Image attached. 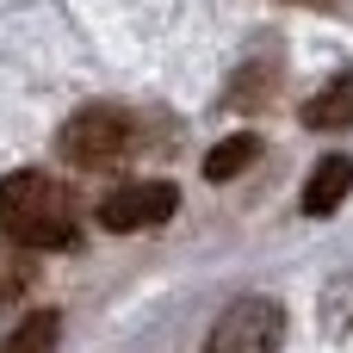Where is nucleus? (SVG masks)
<instances>
[{
    "mask_svg": "<svg viewBox=\"0 0 353 353\" xmlns=\"http://www.w3.org/2000/svg\"><path fill=\"white\" fill-rule=\"evenodd\" d=\"M316 323L341 341V335H353V267L347 273H335L329 285H323V298H316Z\"/></svg>",
    "mask_w": 353,
    "mask_h": 353,
    "instance_id": "0eeeda50",
    "label": "nucleus"
},
{
    "mask_svg": "<svg viewBox=\"0 0 353 353\" xmlns=\"http://www.w3.org/2000/svg\"><path fill=\"white\" fill-rule=\"evenodd\" d=\"M0 230L19 248H68L74 242V192L43 168H19L0 180Z\"/></svg>",
    "mask_w": 353,
    "mask_h": 353,
    "instance_id": "f257e3e1",
    "label": "nucleus"
},
{
    "mask_svg": "<svg viewBox=\"0 0 353 353\" xmlns=\"http://www.w3.org/2000/svg\"><path fill=\"white\" fill-rule=\"evenodd\" d=\"M292 6H341V0H292Z\"/></svg>",
    "mask_w": 353,
    "mask_h": 353,
    "instance_id": "f8f14e48",
    "label": "nucleus"
},
{
    "mask_svg": "<svg viewBox=\"0 0 353 353\" xmlns=\"http://www.w3.org/2000/svg\"><path fill=\"white\" fill-rule=\"evenodd\" d=\"M273 68H279V62H273ZM273 68H267V62H248V68L236 74V87H223V105H261V99L273 93V87H267Z\"/></svg>",
    "mask_w": 353,
    "mask_h": 353,
    "instance_id": "9d476101",
    "label": "nucleus"
},
{
    "mask_svg": "<svg viewBox=\"0 0 353 353\" xmlns=\"http://www.w3.org/2000/svg\"><path fill=\"white\" fill-rule=\"evenodd\" d=\"M304 130H347L353 124V74H335L316 99H304Z\"/></svg>",
    "mask_w": 353,
    "mask_h": 353,
    "instance_id": "423d86ee",
    "label": "nucleus"
},
{
    "mask_svg": "<svg viewBox=\"0 0 353 353\" xmlns=\"http://www.w3.org/2000/svg\"><path fill=\"white\" fill-rule=\"evenodd\" d=\"M254 155H261V137H230V143H217V149L205 155V180H217V186H223V180H236Z\"/></svg>",
    "mask_w": 353,
    "mask_h": 353,
    "instance_id": "1a4fd4ad",
    "label": "nucleus"
},
{
    "mask_svg": "<svg viewBox=\"0 0 353 353\" xmlns=\"http://www.w3.org/2000/svg\"><path fill=\"white\" fill-rule=\"evenodd\" d=\"M130 143H137V118H130L124 105H81V112L62 124V137H56V149H62L74 168H105V161H118Z\"/></svg>",
    "mask_w": 353,
    "mask_h": 353,
    "instance_id": "f03ea898",
    "label": "nucleus"
},
{
    "mask_svg": "<svg viewBox=\"0 0 353 353\" xmlns=\"http://www.w3.org/2000/svg\"><path fill=\"white\" fill-rule=\"evenodd\" d=\"M353 192V155H323L316 168H310V180H304V217H329V211H341V199Z\"/></svg>",
    "mask_w": 353,
    "mask_h": 353,
    "instance_id": "39448f33",
    "label": "nucleus"
},
{
    "mask_svg": "<svg viewBox=\"0 0 353 353\" xmlns=\"http://www.w3.org/2000/svg\"><path fill=\"white\" fill-rule=\"evenodd\" d=\"M25 285H31V267H25L19 254H0V304H12Z\"/></svg>",
    "mask_w": 353,
    "mask_h": 353,
    "instance_id": "9b49d317",
    "label": "nucleus"
},
{
    "mask_svg": "<svg viewBox=\"0 0 353 353\" xmlns=\"http://www.w3.org/2000/svg\"><path fill=\"white\" fill-rule=\"evenodd\" d=\"M279 341H285V304L248 292L211 323L205 353H279Z\"/></svg>",
    "mask_w": 353,
    "mask_h": 353,
    "instance_id": "7ed1b4c3",
    "label": "nucleus"
},
{
    "mask_svg": "<svg viewBox=\"0 0 353 353\" xmlns=\"http://www.w3.org/2000/svg\"><path fill=\"white\" fill-rule=\"evenodd\" d=\"M56 341H62V316H56V310H37V316H25V323L0 341V353H56Z\"/></svg>",
    "mask_w": 353,
    "mask_h": 353,
    "instance_id": "6e6552de",
    "label": "nucleus"
},
{
    "mask_svg": "<svg viewBox=\"0 0 353 353\" xmlns=\"http://www.w3.org/2000/svg\"><path fill=\"white\" fill-rule=\"evenodd\" d=\"M174 211H180V192H174L168 180H124V186H112V192L99 199V223L118 230V236L155 230V223H168Z\"/></svg>",
    "mask_w": 353,
    "mask_h": 353,
    "instance_id": "20e7f679",
    "label": "nucleus"
}]
</instances>
